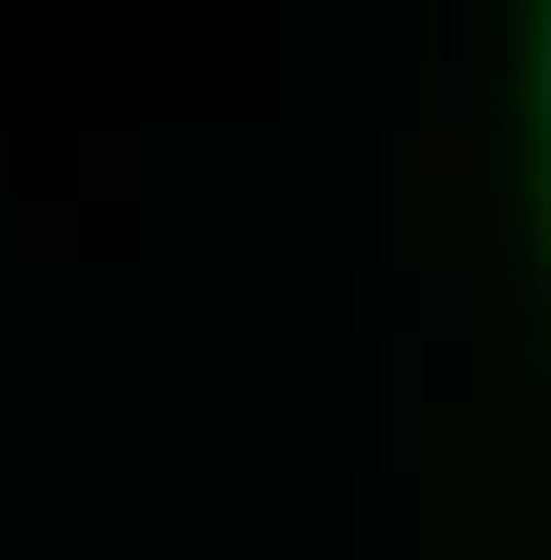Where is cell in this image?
Instances as JSON below:
<instances>
[{"label": "cell", "instance_id": "cell-1", "mask_svg": "<svg viewBox=\"0 0 551 560\" xmlns=\"http://www.w3.org/2000/svg\"><path fill=\"white\" fill-rule=\"evenodd\" d=\"M543 104H551V18H543Z\"/></svg>", "mask_w": 551, "mask_h": 560}]
</instances>
